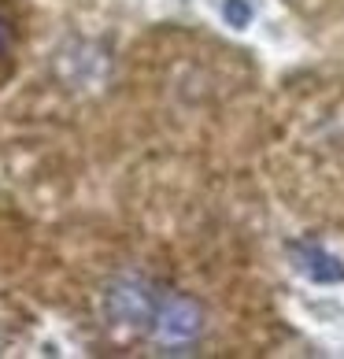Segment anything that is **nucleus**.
<instances>
[{"label": "nucleus", "mask_w": 344, "mask_h": 359, "mask_svg": "<svg viewBox=\"0 0 344 359\" xmlns=\"http://www.w3.org/2000/svg\"><path fill=\"white\" fill-rule=\"evenodd\" d=\"M163 289L144 282V278H118L104 292V311L115 326L123 330H137V334H149L156 308H160Z\"/></svg>", "instance_id": "1"}, {"label": "nucleus", "mask_w": 344, "mask_h": 359, "mask_svg": "<svg viewBox=\"0 0 344 359\" xmlns=\"http://www.w3.org/2000/svg\"><path fill=\"white\" fill-rule=\"evenodd\" d=\"M149 334L160 341L163 348H189V344H196V341H200V334H204V311H200V304L189 300L185 292L163 289L160 308H156V318H152Z\"/></svg>", "instance_id": "2"}, {"label": "nucleus", "mask_w": 344, "mask_h": 359, "mask_svg": "<svg viewBox=\"0 0 344 359\" xmlns=\"http://www.w3.org/2000/svg\"><path fill=\"white\" fill-rule=\"evenodd\" d=\"M296 271H303L311 282H344V263L337 256H329L322 245H308V241H293L289 245Z\"/></svg>", "instance_id": "3"}, {"label": "nucleus", "mask_w": 344, "mask_h": 359, "mask_svg": "<svg viewBox=\"0 0 344 359\" xmlns=\"http://www.w3.org/2000/svg\"><path fill=\"white\" fill-rule=\"evenodd\" d=\"M222 15H226L230 26L245 30V26L252 22V0H222Z\"/></svg>", "instance_id": "4"}, {"label": "nucleus", "mask_w": 344, "mask_h": 359, "mask_svg": "<svg viewBox=\"0 0 344 359\" xmlns=\"http://www.w3.org/2000/svg\"><path fill=\"white\" fill-rule=\"evenodd\" d=\"M8 41H11V34H8V22H4V19H0V52H4V48H8Z\"/></svg>", "instance_id": "5"}]
</instances>
